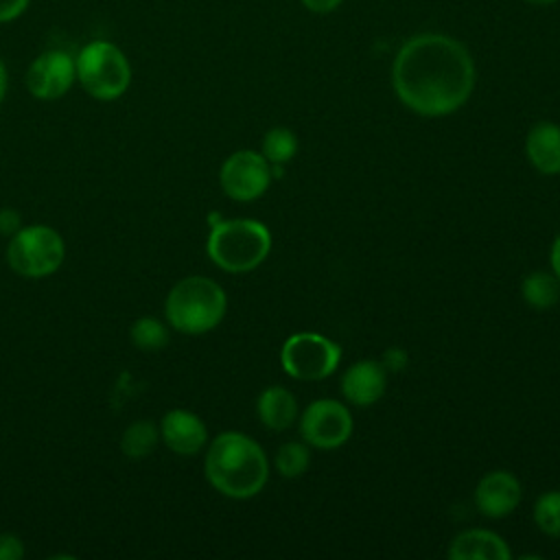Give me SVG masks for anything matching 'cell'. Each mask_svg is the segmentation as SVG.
I'll return each mask as SVG.
<instances>
[{
  "label": "cell",
  "mask_w": 560,
  "mask_h": 560,
  "mask_svg": "<svg viewBox=\"0 0 560 560\" xmlns=\"http://www.w3.org/2000/svg\"><path fill=\"white\" fill-rule=\"evenodd\" d=\"M392 85L405 107L420 116L457 112L475 88V61L468 48L442 33L409 37L392 63Z\"/></svg>",
  "instance_id": "cell-1"
},
{
  "label": "cell",
  "mask_w": 560,
  "mask_h": 560,
  "mask_svg": "<svg viewBox=\"0 0 560 560\" xmlns=\"http://www.w3.org/2000/svg\"><path fill=\"white\" fill-rule=\"evenodd\" d=\"M206 477L214 490L232 499H249L262 490L269 477L265 451L238 431L217 435L206 453Z\"/></svg>",
  "instance_id": "cell-2"
},
{
  "label": "cell",
  "mask_w": 560,
  "mask_h": 560,
  "mask_svg": "<svg viewBox=\"0 0 560 560\" xmlns=\"http://www.w3.org/2000/svg\"><path fill=\"white\" fill-rule=\"evenodd\" d=\"M225 291L206 276H190L179 280L164 304L168 324L186 335H201L212 330L225 315Z\"/></svg>",
  "instance_id": "cell-3"
},
{
  "label": "cell",
  "mask_w": 560,
  "mask_h": 560,
  "mask_svg": "<svg viewBox=\"0 0 560 560\" xmlns=\"http://www.w3.org/2000/svg\"><path fill=\"white\" fill-rule=\"evenodd\" d=\"M271 249L269 230L254 219L217 221L208 236V256L230 273H243L258 267Z\"/></svg>",
  "instance_id": "cell-4"
},
{
  "label": "cell",
  "mask_w": 560,
  "mask_h": 560,
  "mask_svg": "<svg viewBox=\"0 0 560 560\" xmlns=\"http://www.w3.org/2000/svg\"><path fill=\"white\" fill-rule=\"evenodd\" d=\"M77 79L83 90L98 101L118 98L131 81V68L125 52L105 39H94L85 44L74 59Z\"/></svg>",
  "instance_id": "cell-5"
},
{
  "label": "cell",
  "mask_w": 560,
  "mask_h": 560,
  "mask_svg": "<svg viewBox=\"0 0 560 560\" xmlns=\"http://www.w3.org/2000/svg\"><path fill=\"white\" fill-rule=\"evenodd\" d=\"M66 247L61 236L48 225H28L11 236L7 260L24 278H42L59 269Z\"/></svg>",
  "instance_id": "cell-6"
},
{
  "label": "cell",
  "mask_w": 560,
  "mask_h": 560,
  "mask_svg": "<svg viewBox=\"0 0 560 560\" xmlns=\"http://www.w3.org/2000/svg\"><path fill=\"white\" fill-rule=\"evenodd\" d=\"M341 359L339 346L317 332H295L280 350L282 370L298 381H322L330 376Z\"/></svg>",
  "instance_id": "cell-7"
},
{
  "label": "cell",
  "mask_w": 560,
  "mask_h": 560,
  "mask_svg": "<svg viewBox=\"0 0 560 560\" xmlns=\"http://www.w3.org/2000/svg\"><path fill=\"white\" fill-rule=\"evenodd\" d=\"M352 433V416L332 398L313 400L300 418V435L315 448H337Z\"/></svg>",
  "instance_id": "cell-8"
},
{
  "label": "cell",
  "mask_w": 560,
  "mask_h": 560,
  "mask_svg": "<svg viewBox=\"0 0 560 560\" xmlns=\"http://www.w3.org/2000/svg\"><path fill=\"white\" fill-rule=\"evenodd\" d=\"M219 182L223 192L236 201L258 199L271 182V164L262 158V153L243 149L232 153L219 173Z\"/></svg>",
  "instance_id": "cell-9"
},
{
  "label": "cell",
  "mask_w": 560,
  "mask_h": 560,
  "mask_svg": "<svg viewBox=\"0 0 560 560\" xmlns=\"http://www.w3.org/2000/svg\"><path fill=\"white\" fill-rule=\"evenodd\" d=\"M77 79V63L66 50H46L31 61L26 88L35 98L55 101L63 96Z\"/></svg>",
  "instance_id": "cell-10"
},
{
  "label": "cell",
  "mask_w": 560,
  "mask_h": 560,
  "mask_svg": "<svg viewBox=\"0 0 560 560\" xmlns=\"http://www.w3.org/2000/svg\"><path fill=\"white\" fill-rule=\"evenodd\" d=\"M521 501V483L508 470L486 472L475 488V508L488 518H503Z\"/></svg>",
  "instance_id": "cell-11"
},
{
  "label": "cell",
  "mask_w": 560,
  "mask_h": 560,
  "mask_svg": "<svg viewBox=\"0 0 560 560\" xmlns=\"http://www.w3.org/2000/svg\"><path fill=\"white\" fill-rule=\"evenodd\" d=\"M387 387V374L381 361L363 359L352 363L341 376V394L357 407L374 405Z\"/></svg>",
  "instance_id": "cell-12"
},
{
  "label": "cell",
  "mask_w": 560,
  "mask_h": 560,
  "mask_svg": "<svg viewBox=\"0 0 560 560\" xmlns=\"http://www.w3.org/2000/svg\"><path fill=\"white\" fill-rule=\"evenodd\" d=\"M160 435L164 444L177 455H195L208 440L206 424L199 416L186 409H173L162 418Z\"/></svg>",
  "instance_id": "cell-13"
},
{
  "label": "cell",
  "mask_w": 560,
  "mask_h": 560,
  "mask_svg": "<svg viewBox=\"0 0 560 560\" xmlns=\"http://www.w3.org/2000/svg\"><path fill=\"white\" fill-rule=\"evenodd\" d=\"M525 155L538 173L558 175L560 173V125L549 120L536 122L527 131Z\"/></svg>",
  "instance_id": "cell-14"
},
{
  "label": "cell",
  "mask_w": 560,
  "mask_h": 560,
  "mask_svg": "<svg viewBox=\"0 0 560 560\" xmlns=\"http://www.w3.org/2000/svg\"><path fill=\"white\" fill-rule=\"evenodd\" d=\"M508 542L488 529H466L451 542L448 558L453 560H510Z\"/></svg>",
  "instance_id": "cell-15"
},
{
  "label": "cell",
  "mask_w": 560,
  "mask_h": 560,
  "mask_svg": "<svg viewBox=\"0 0 560 560\" xmlns=\"http://www.w3.org/2000/svg\"><path fill=\"white\" fill-rule=\"evenodd\" d=\"M256 411H258L260 422L267 429L284 431L293 424V420L298 416V402L289 389L271 385L258 396Z\"/></svg>",
  "instance_id": "cell-16"
},
{
  "label": "cell",
  "mask_w": 560,
  "mask_h": 560,
  "mask_svg": "<svg viewBox=\"0 0 560 560\" xmlns=\"http://www.w3.org/2000/svg\"><path fill=\"white\" fill-rule=\"evenodd\" d=\"M521 293L532 308L542 311L560 300V280L547 271H532L523 280Z\"/></svg>",
  "instance_id": "cell-17"
},
{
  "label": "cell",
  "mask_w": 560,
  "mask_h": 560,
  "mask_svg": "<svg viewBox=\"0 0 560 560\" xmlns=\"http://www.w3.org/2000/svg\"><path fill=\"white\" fill-rule=\"evenodd\" d=\"M155 444H158V429L149 420H138V422L129 424L120 440L122 453L131 459L147 457L155 448Z\"/></svg>",
  "instance_id": "cell-18"
},
{
  "label": "cell",
  "mask_w": 560,
  "mask_h": 560,
  "mask_svg": "<svg viewBox=\"0 0 560 560\" xmlns=\"http://www.w3.org/2000/svg\"><path fill=\"white\" fill-rule=\"evenodd\" d=\"M298 153V138L287 127H273L262 138V158L269 164H287Z\"/></svg>",
  "instance_id": "cell-19"
},
{
  "label": "cell",
  "mask_w": 560,
  "mask_h": 560,
  "mask_svg": "<svg viewBox=\"0 0 560 560\" xmlns=\"http://www.w3.org/2000/svg\"><path fill=\"white\" fill-rule=\"evenodd\" d=\"M131 341L136 348L147 352L162 350L168 343V330L162 322L153 317H140L131 326Z\"/></svg>",
  "instance_id": "cell-20"
},
{
  "label": "cell",
  "mask_w": 560,
  "mask_h": 560,
  "mask_svg": "<svg viewBox=\"0 0 560 560\" xmlns=\"http://www.w3.org/2000/svg\"><path fill=\"white\" fill-rule=\"evenodd\" d=\"M534 523L547 536L560 538V490H549L534 505Z\"/></svg>",
  "instance_id": "cell-21"
},
{
  "label": "cell",
  "mask_w": 560,
  "mask_h": 560,
  "mask_svg": "<svg viewBox=\"0 0 560 560\" xmlns=\"http://www.w3.org/2000/svg\"><path fill=\"white\" fill-rule=\"evenodd\" d=\"M308 448L302 442H287L276 453V470L282 477H300L308 468Z\"/></svg>",
  "instance_id": "cell-22"
},
{
  "label": "cell",
  "mask_w": 560,
  "mask_h": 560,
  "mask_svg": "<svg viewBox=\"0 0 560 560\" xmlns=\"http://www.w3.org/2000/svg\"><path fill=\"white\" fill-rule=\"evenodd\" d=\"M24 556V545L13 534H0V560H20Z\"/></svg>",
  "instance_id": "cell-23"
},
{
  "label": "cell",
  "mask_w": 560,
  "mask_h": 560,
  "mask_svg": "<svg viewBox=\"0 0 560 560\" xmlns=\"http://www.w3.org/2000/svg\"><path fill=\"white\" fill-rule=\"evenodd\" d=\"M31 0H0V22H11L20 18Z\"/></svg>",
  "instance_id": "cell-24"
},
{
  "label": "cell",
  "mask_w": 560,
  "mask_h": 560,
  "mask_svg": "<svg viewBox=\"0 0 560 560\" xmlns=\"http://www.w3.org/2000/svg\"><path fill=\"white\" fill-rule=\"evenodd\" d=\"M383 368L385 370H394V372H398V370H402L405 368V363H407V354H405V350H400V348H389L385 354H383Z\"/></svg>",
  "instance_id": "cell-25"
},
{
  "label": "cell",
  "mask_w": 560,
  "mask_h": 560,
  "mask_svg": "<svg viewBox=\"0 0 560 560\" xmlns=\"http://www.w3.org/2000/svg\"><path fill=\"white\" fill-rule=\"evenodd\" d=\"M343 0H302V4L313 13H330L335 11Z\"/></svg>",
  "instance_id": "cell-26"
},
{
  "label": "cell",
  "mask_w": 560,
  "mask_h": 560,
  "mask_svg": "<svg viewBox=\"0 0 560 560\" xmlns=\"http://www.w3.org/2000/svg\"><path fill=\"white\" fill-rule=\"evenodd\" d=\"M18 225H20V217L13 212V210H2L0 212V230L2 232H18Z\"/></svg>",
  "instance_id": "cell-27"
},
{
  "label": "cell",
  "mask_w": 560,
  "mask_h": 560,
  "mask_svg": "<svg viewBox=\"0 0 560 560\" xmlns=\"http://www.w3.org/2000/svg\"><path fill=\"white\" fill-rule=\"evenodd\" d=\"M551 269H553V276L560 280V234L551 245Z\"/></svg>",
  "instance_id": "cell-28"
},
{
  "label": "cell",
  "mask_w": 560,
  "mask_h": 560,
  "mask_svg": "<svg viewBox=\"0 0 560 560\" xmlns=\"http://www.w3.org/2000/svg\"><path fill=\"white\" fill-rule=\"evenodd\" d=\"M4 92H7V68H4V63L0 59V103L4 98Z\"/></svg>",
  "instance_id": "cell-29"
},
{
  "label": "cell",
  "mask_w": 560,
  "mask_h": 560,
  "mask_svg": "<svg viewBox=\"0 0 560 560\" xmlns=\"http://www.w3.org/2000/svg\"><path fill=\"white\" fill-rule=\"evenodd\" d=\"M525 2H529V4H540V7H545V4H553L556 0H525Z\"/></svg>",
  "instance_id": "cell-30"
}]
</instances>
